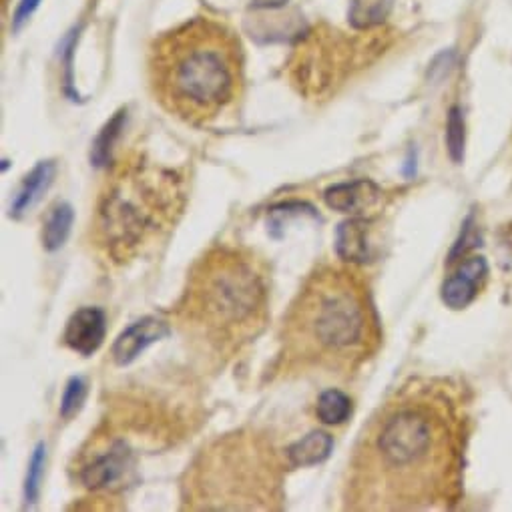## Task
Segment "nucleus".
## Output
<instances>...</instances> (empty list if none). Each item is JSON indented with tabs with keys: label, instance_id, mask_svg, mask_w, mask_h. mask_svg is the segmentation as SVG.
Returning a JSON list of instances; mask_svg holds the SVG:
<instances>
[{
	"label": "nucleus",
	"instance_id": "f03ea898",
	"mask_svg": "<svg viewBox=\"0 0 512 512\" xmlns=\"http://www.w3.org/2000/svg\"><path fill=\"white\" fill-rule=\"evenodd\" d=\"M382 344L372 286L358 264L320 262L290 302L272 364L276 380H348Z\"/></svg>",
	"mask_w": 512,
	"mask_h": 512
},
{
	"label": "nucleus",
	"instance_id": "20e7f679",
	"mask_svg": "<svg viewBox=\"0 0 512 512\" xmlns=\"http://www.w3.org/2000/svg\"><path fill=\"white\" fill-rule=\"evenodd\" d=\"M147 77L155 101L169 115L203 127L219 121L243 99V45L225 23L195 17L151 43Z\"/></svg>",
	"mask_w": 512,
	"mask_h": 512
},
{
	"label": "nucleus",
	"instance_id": "7ed1b4c3",
	"mask_svg": "<svg viewBox=\"0 0 512 512\" xmlns=\"http://www.w3.org/2000/svg\"><path fill=\"white\" fill-rule=\"evenodd\" d=\"M270 270L239 243H213L191 264L173 320L191 350L227 364L270 324Z\"/></svg>",
	"mask_w": 512,
	"mask_h": 512
},
{
	"label": "nucleus",
	"instance_id": "0eeeda50",
	"mask_svg": "<svg viewBox=\"0 0 512 512\" xmlns=\"http://www.w3.org/2000/svg\"><path fill=\"white\" fill-rule=\"evenodd\" d=\"M488 276V268L482 255H470L456 268V272L444 280L442 284V302L450 310L468 308L478 290L484 286Z\"/></svg>",
	"mask_w": 512,
	"mask_h": 512
},
{
	"label": "nucleus",
	"instance_id": "9d476101",
	"mask_svg": "<svg viewBox=\"0 0 512 512\" xmlns=\"http://www.w3.org/2000/svg\"><path fill=\"white\" fill-rule=\"evenodd\" d=\"M384 191L370 179H356L350 183H338L324 191V201L330 209L340 213L362 215L376 209L382 203Z\"/></svg>",
	"mask_w": 512,
	"mask_h": 512
},
{
	"label": "nucleus",
	"instance_id": "6ab92c4d",
	"mask_svg": "<svg viewBox=\"0 0 512 512\" xmlns=\"http://www.w3.org/2000/svg\"><path fill=\"white\" fill-rule=\"evenodd\" d=\"M85 398H87V384H85V380L79 378V376L71 378L67 388H65L63 400H61V416L65 420L73 418L81 410Z\"/></svg>",
	"mask_w": 512,
	"mask_h": 512
},
{
	"label": "nucleus",
	"instance_id": "1a4fd4ad",
	"mask_svg": "<svg viewBox=\"0 0 512 512\" xmlns=\"http://www.w3.org/2000/svg\"><path fill=\"white\" fill-rule=\"evenodd\" d=\"M171 334V328L167 322L159 318H143L129 326L113 344L111 358L117 366H129L139 358L143 350H147L151 344L167 338Z\"/></svg>",
	"mask_w": 512,
	"mask_h": 512
},
{
	"label": "nucleus",
	"instance_id": "412c9836",
	"mask_svg": "<svg viewBox=\"0 0 512 512\" xmlns=\"http://www.w3.org/2000/svg\"><path fill=\"white\" fill-rule=\"evenodd\" d=\"M37 5H39V0H23L19 11H17V25H21L35 11Z\"/></svg>",
	"mask_w": 512,
	"mask_h": 512
},
{
	"label": "nucleus",
	"instance_id": "aec40b11",
	"mask_svg": "<svg viewBox=\"0 0 512 512\" xmlns=\"http://www.w3.org/2000/svg\"><path fill=\"white\" fill-rule=\"evenodd\" d=\"M43 464H45V450L43 446L37 448L33 460H31V468H29V478H27V496L31 500H35L37 490H39V482H41V474H43Z\"/></svg>",
	"mask_w": 512,
	"mask_h": 512
},
{
	"label": "nucleus",
	"instance_id": "a211bd4d",
	"mask_svg": "<svg viewBox=\"0 0 512 512\" xmlns=\"http://www.w3.org/2000/svg\"><path fill=\"white\" fill-rule=\"evenodd\" d=\"M446 143H448V153L452 161L460 163L464 159V119L458 107H452L448 113Z\"/></svg>",
	"mask_w": 512,
	"mask_h": 512
},
{
	"label": "nucleus",
	"instance_id": "dca6fc26",
	"mask_svg": "<svg viewBox=\"0 0 512 512\" xmlns=\"http://www.w3.org/2000/svg\"><path fill=\"white\" fill-rule=\"evenodd\" d=\"M392 11V0H352V23L360 29L380 25Z\"/></svg>",
	"mask_w": 512,
	"mask_h": 512
},
{
	"label": "nucleus",
	"instance_id": "6e6552de",
	"mask_svg": "<svg viewBox=\"0 0 512 512\" xmlns=\"http://www.w3.org/2000/svg\"><path fill=\"white\" fill-rule=\"evenodd\" d=\"M107 336V316L101 308H81L77 310L63 334V342L69 350L81 356H93L105 342Z\"/></svg>",
	"mask_w": 512,
	"mask_h": 512
},
{
	"label": "nucleus",
	"instance_id": "2eb2a0df",
	"mask_svg": "<svg viewBox=\"0 0 512 512\" xmlns=\"http://www.w3.org/2000/svg\"><path fill=\"white\" fill-rule=\"evenodd\" d=\"M354 412V404L352 398L348 394H344L342 390L330 388L326 392L320 394L318 404H316V416L320 422L328 424V426H338L344 424Z\"/></svg>",
	"mask_w": 512,
	"mask_h": 512
},
{
	"label": "nucleus",
	"instance_id": "9b49d317",
	"mask_svg": "<svg viewBox=\"0 0 512 512\" xmlns=\"http://www.w3.org/2000/svg\"><path fill=\"white\" fill-rule=\"evenodd\" d=\"M372 219L366 217H354L344 223H340L336 231V249L340 260L350 264H364L372 260Z\"/></svg>",
	"mask_w": 512,
	"mask_h": 512
},
{
	"label": "nucleus",
	"instance_id": "f3484780",
	"mask_svg": "<svg viewBox=\"0 0 512 512\" xmlns=\"http://www.w3.org/2000/svg\"><path fill=\"white\" fill-rule=\"evenodd\" d=\"M123 119H125V113L123 111L117 113L115 119L109 121L107 127L97 137V141L93 145V153H91V159L95 161V165H109V155H111L115 139L123 127Z\"/></svg>",
	"mask_w": 512,
	"mask_h": 512
},
{
	"label": "nucleus",
	"instance_id": "f8f14e48",
	"mask_svg": "<svg viewBox=\"0 0 512 512\" xmlns=\"http://www.w3.org/2000/svg\"><path fill=\"white\" fill-rule=\"evenodd\" d=\"M334 448V438L324 430H314L306 438L286 448V456L292 468H306L324 462Z\"/></svg>",
	"mask_w": 512,
	"mask_h": 512
},
{
	"label": "nucleus",
	"instance_id": "39448f33",
	"mask_svg": "<svg viewBox=\"0 0 512 512\" xmlns=\"http://www.w3.org/2000/svg\"><path fill=\"white\" fill-rule=\"evenodd\" d=\"M187 185L183 169L139 151L113 161L91 217L95 251L113 266L143 258L179 223L189 197Z\"/></svg>",
	"mask_w": 512,
	"mask_h": 512
},
{
	"label": "nucleus",
	"instance_id": "f257e3e1",
	"mask_svg": "<svg viewBox=\"0 0 512 512\" xmlns=\"http://www.w3.org/2000/svg\"><path fill=\"white\" fill-rule=\"evenodd\" d=\"M468 408L460 386L416 378L364 424L342 488L344 510H450L462 498Z\"/></svg>",
	"mask_w": 512,
	"mask_h": 512
},
{
	"label": "nucleus",
	"instance_id": "423d86ee",
	"mask_svg": "<svg viewBox=\"0 0 512 512\" xmlns=\"http://www.w3.org/2000/svg\"><path fill=\"white\" fill-rule=\"evenodd\" d=\"M286 452V450H284ZM268 434L241 428L203 446L181 478L183 510H284L288 456Z\"/></svg>",
	"mask_w": 512,
	"mask_h": 512
},
{
	"label": "nucleus",
	"instance_id": "4468645a",
	"mask_svg": "<svg viewBox=\"0 0 512 512\" xmlns=\"http://www.w3.org/2000/svg\"><path fill=\"white\" fill-rule=\"evenodd\" d=\"M73 207L65 201H57L49 207L43 221V247L47 251H57L65 245L73 227Z\"/></svg>",
	"mask_w": 512,
	"mask_h": 512
},
{
	"label": "nucleus",
	"instance_id": "ddd939ff",
	"mask_svg": "<svg viewBox=\"0 0 512 512\" xmlns=\"http://www.w3.org/2000/svg\"><path fill=\"white\" fill-rule=\"evenodd\" d=\"M55 165L51 161L39 163L23 181L19 195L13 201V217H21L53 183Z\"/></svg>",
	"mask_w": 512,
	"mask_h": 512
}]
</instances>
